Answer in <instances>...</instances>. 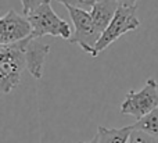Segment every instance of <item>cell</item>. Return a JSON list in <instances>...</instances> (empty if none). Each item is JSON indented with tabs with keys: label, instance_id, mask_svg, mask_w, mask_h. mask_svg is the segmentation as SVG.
I'll use <instances>...</instances> for the list:
<instances>
[{
	"label": "cell",
	"instance_id": "ba28073f",
	"mask_svg": "<svg viewBox=\"0 0 158 143\" xmlns=\"http://www.w3.org/2000/svg\"><path fill=\"white\" fill-rule=\"evenodd\" d=\"M118 7L119 4L117 0H101L97 4L93 6V8L90 10V15H92L94 27L100 35H103V32L107 29L111 19L114 18Z\"/></svg>",
	"mask_w": 158,
	"mask_h": 143
},
{
	"label": "cell",
	"instance_id": "30bf717a",
	"mask_svg": "<svg viewBox=\"0 0 158 143\" xmlns=\"http://www.w3.org/2000/svg\"><path fill=\"white\" fill-rule=\"evenodd\" d=\"M135 129L143 131V132L151 135L153 138H158V107L144 116L143 118L137 120L136 124H133Z\"/></svg>",
	"mask_w": 158,
	"mask_h": 143
},
{
	"label": "cell",
	"instance_id": "52a82bcc",
	"mask_svg": "<svg viewBox=\"0 0 158 143\" xmlns=\"http://www.w3.org/2000/svg\"><path fill=\"white\" fill-rule=\"evenodd\" d=\"M25 44V57H27V69L36 79L43 77V64L46 56L50 52L49 44H43L38 42V39L27 38L24 40Z\"/></svg>",
	"mask_w": 158,
	"mask_h": 143
},
{
	"label": "cell",
	"instance_id": "9c48e42d",
	"mask_svg": "<svg viewBox=\"0 0 158 143\" xmlns=\"http://www.w3.org/2000/svg\"><path fill=\"white\" fill-rule=\"evenodd\" d=\"M133 131V125L123 128H104L98 127L97 143H128V139Z\"/></svg>",
	"mask_w": 158,
	"mask_h": 143
},
{
	"label": "cell",
	"instance_id": "3957f363",
	"mask_svg": "<svg viewBox=\"0 0 158 143\" xmlns=\"http://www.w3.org/2000/svg\"><path fill=\"white\" fill-rule=\"evenodd\" d=\"M136 10L137 6H133V7L119 6L118 7L114 18L111 19L107 29L104 31L103 35L98 39V42L96 43L92 57H97L103 50H106L110 44L114 43L117 39H119V36L125 35L131 31H136L140 27V21L136 17Z\"/></svg>",
	"mask_w": 158,
	"mask_h": 143
},
{
	"label": "cell",
	"instance_id": "7a4b0ae2",
	"mask_svg": "<svg viewBox=\"0 0 158 143\" xmlns=\"http://www.w3.org/2000/svg\"><path fill=\"white\" fill-rule=\"evenodd\" d=\"M27 18L32 27V39H39L46 35L58 36L67 40L72 38L74 32L71 29V25L56 14L50 4V0H43L35 10L28 14Z\"/></svg>",
	"mask_w": 158,
	"mask_h": 143
},
{
	"label": "cell",
	"instance_id": "8992f818",
	"mask_svg": "<svg viewBox=\"0 0 158 143\" xmlns=\"http://www.w3.org/2000/svg\"><path fill=\"white\" fill-rule=\"evenodd\" d=\"M32 27L27 15H19L17 11L10 10L0 17V44H15L29 38Z\"/></svg>",
	"mask_w": 158,
	"mask_h": 143
},
{
	"label": "cell",
	"instance_id": "2e32d148",
	"mask_svg": "<svg viewBox=\"0 0 158 143\" xmlns=\"http://www.w3.org/2000/svg\"><path fill=\"white\" fill-rule=\"evenodd\" d=\"M157 143H158V138H157Z\"/></svg>",
	"mask_w": 158,
	"mask_h": 143
},
{
	"label": "cell",
	"instance_id": "4fadbf2b",
	"mask_svg": "<svg viewBox=\"0 0 158 143\" xmlns=\"http://www.w3.org/2000/svg\"><path fill=\"white\" fill-rule=\"evenodd\" d=\"M43 0H21V4H22V13L24 15H28L32 10H35Z\"/></svg>",
	"mask_w": 158,
	"mask_h": 143
},
{
	"label": "cell",
	"instance_id": "7c38bea8",
	"mask_svg": "<svg viewBox=\"0 0 158 143\" xmlns=\"http://www.w3.org/2000/svg\"><path fill=\"white\" fill-rule=\"evenodd\" d=\"M128 143H157V139L148 135V133L143 132V131L133 128V131H132L131 136L128 139Z\"/></svg>",
	"mask_w": 158,
	"mask_h": 143
},
{
	"label": "cell",
	"instance_id": "6da1fadb",
	"mask_svg": "<svg viewBox=\"0 0 158 143\" xmlns=\"http://www.w3.org/2000/svg\"><path fill=\"white\" fill-rule=\"evenodd\" d=\"M24 40L15 44H0V96L19 85L22 71L27 68Z\"/></svg>",
	"mask_w": 158,
	"mask_h": 143
},
{
	"label": "cell",
	"instance_id": "277c9868",
	"mask_svg": "<svg viewBox=\"0 0 158 143\" xmlns=\"http://www.w3.org/2000/svg\"><path fill=\"white\" fill-rule=\"evenodd\" d=\"M158 107V83L154 78H148L139 92L131 90L121 104V113L132 116L136 120L143 118Z\"/></svg>",
	"mask_w": 158,
	"mask_h": 143
},
{
	"label": "cell",
	"instance_id": "5bb4252c",
	"mask_svg": "<svg viewBox=\"0 0 158 143\" xmlns=\"http://www.w3.org/2000/svg\"><path fill=\"white\" fill-rule=\"evenodd\" d=\"M118 4L119 6H123V7H133L136 6L137 0H117Z\"/></svg>",
	"mask_w": 158,
	"mask_h": 143
},
{
	"label": "cell",
	"instance_id": "8fae6325",
	"mask_svg": "<svg viewBox=\"0 0 158 143\" xmlns=\"http://www.w3.org/2000/svg\"><path fill=\"white\" fill-rule=\"evenodd\" d=\"M58 3H63L64 6H71V7L79 8V10H85V11H90L93 8V6L97 4L101 0H57Z\"/></svg>",
	"mask_w": 158,
	"mask_h": 143
},
{
	"label": "cell",
	"instance_id": "9a60e30c",
	"mask_svg": "<svg viewBox=\"0 0 158 143\" xmlns=\"http://www.w3.org/2000/svg\"><path fill=\"white\" fill-rule=\"evenodd\" d=\"M79 143H97V136H94V138H93L92 141H89V142H79Z\"/></svg>",
	"mask_w": 158,
	"mask_h": 143
},
{
	"label": "cell",
	"instance_id": "5b68a950",
	"mask_svg": "<svg viewBox=\"0 0 158 143\" xmlns=\"http://www.w3.org/2000/svg\"><path fill=\"white\" fill-rule=\"evenodd\" d=\"M67 10H68L69 17H71L72 24H74L75 28L69 42L77 43L83 52L92 54L96 43L98 42L101 35L96 29L93 18L90 15V11L79 10V8L71 7V6H67Z\"/></svg>",
	"mask_w": 158,
	"mask_h": 143
}]
</instances>
